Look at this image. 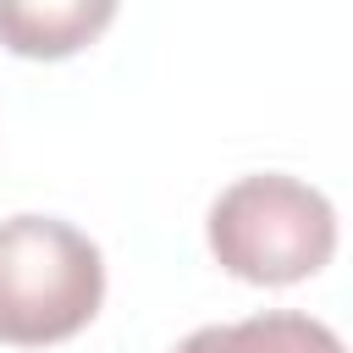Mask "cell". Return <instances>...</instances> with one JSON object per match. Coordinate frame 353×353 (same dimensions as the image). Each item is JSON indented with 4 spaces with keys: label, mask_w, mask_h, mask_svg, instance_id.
<instances>
[{
    "label": "cell",
    "mask_w": 353,
    "mask_h": 353,
    "mask_svg": "<svg viewBox=\"0 0 353 353\" xmlns=\"http://www.w3.org/2000/svg\"><path fill=\"white\" fill-rule=\"evenodd\" d=\"M210 254L221 270L254 287H292L331 265L336 210L331 199L287 171H254L215 193L210 204Z\"/></svg>",
    "instance_id": "obj_1"
},
{
    "label": "cell",
    "mask_w": 353,
    "mask_h": 353,
    "mask_svg": "<svg viewBox=\"0 0 353 353\" xmlns=\"http://www.w3.org/2000/svg\"><path fill=\"white\" fill-rule=\"evenodd\" d=\"M105 303V254L61 215L0 221V342L50 347L77 336Z\"/></svg>",
    "instance_id": "obj_2"
},
{
    "label": "cell",
    "mask_w": 353,
    "mask_h": 353,
    "mask_svg": "<svg viewBox=\"0 0 353 353\" xmlns=\"http://www.w3.org/2000/svg\"><path fill=\"white\" fill-rule=\"evenodd\" d=\"M116 17V0H0V39L17 55L61 61L77 55L105 22Z\"/></svg>",
    "instance_id": "obj_3"
},
{
    "label": "cell",
    "mask_w": 353,
    "mask_h": 353,
    "mask_svg": "<svg viewBox=\"0 0 353 353\" xmlns=\"http://www.w3.org/2000/svg\"><path fill=\"white\" fill-rule=\"evenodd\" d=\"M171 353H347L342 336L298 309H265L232 325H199Z\"/></svg>",
    "instance_id": "obj_4"
}]
</instances>
